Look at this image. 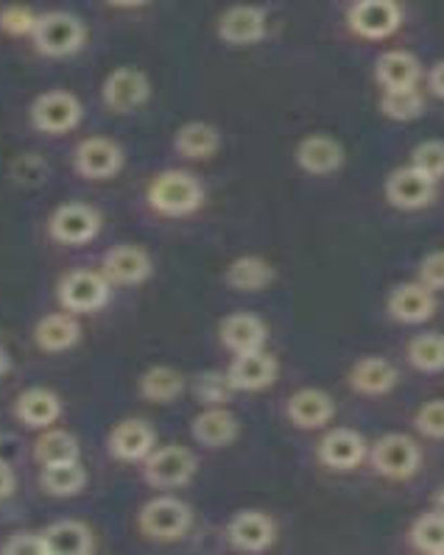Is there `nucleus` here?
Here are the masks:
<instances>
[{
    "label": "nucleus",
    "instance_id": "obj_47",
    "mask_svg": "<svg viewBox=\"0 0 444 555\" xmlns=\"http://www.w3.org/2000/svg\"><path fill=\"white\" fill-rule=\"evenodd\" d=\"M436 505H439V511H444V489H439V494H436Z\"/></svg>",
    "mask_w": 444,
    "mask_h": 555
},
{
    "label": "nucleus",
    "instance_id": "obj_2",
    "mask_svg": "<svg viewBox=\"0 0 444 555\" xmlns=\"http://www.w3.org/2000/svg\"><path fill=\"white\" fill-rule=\"evenodd\" d=\"M37 51L46 56H71V53L81 51L87 42V26L67 12H48L37 17V26L31 34Z\"/></svg>",
    "mask_w": 444,
    "mask_h": 555
},
{
    "label": "nucleus",
    "instance_id": "obj_33",
    "mask_svg": "<svg viewBox=\"0 0 444 555\" xmlns=\"http://www.w3.org/2000/svg\"><path fill=\"white\" fill-rule=\"evenodd\" d=\"M87 486V472L79 461L42 466V489L53 496H73Z\"/></svg>",
    "mask_w": 444,
    "mask_h": 555
},
{
    "label": "nucleus",
    "instance_id": "obj_39",
    "mask_svg": "<svg viewBox=\"0 0 444 555\" xmlns=\"http://www.w3.org/2000/svg\"><path fill=\"white\" fill-rule=\"evenodd\" d=\"M414 425L422 436L444 438V399H431L414 416Z\"/></svg>",
    "mask_w": 444,
    "mask_h": 555
},
{
    "label": "nucleus",
    "instance_id": "obj_5",
    "mask_svg": "<svg viewBox=\"0 0 444 555\" xmlns=\"http://www.w3.org/2000/svg\"><path fill=\"white\" fill-rule=\"evenodd\" d=\"M81 101L65 90L42 92L40 99L31 104V124L34 129L46 131V134H65L81 124Z\"/></svg>",
    "mask_w": 444,
    "mask_h": 555
},
{
    "label": "nucleus",
    "instance_id": "obj_15",
    "mask_svg": "<svg viewBox=\"0 0 444 555\" xmlns=\"http://www.w3.org/2000/svg\"><path fill=\"white\" fill-rule=\"evenodd\" d=\"M277 372H280L277 358H271L268 352L257 349V352L236 354L227 377L236 391H263V388H268L275 383Z\"/></svg>",
    "mask_w": 444,
    "mask_h": 555
},
{
    "label": "nucleus",
    "instance_id": "obj_13",
    "mask_svg": "<svg viewBox=\"0 0 444 555\" xmlns=\"http://www.w3.org/2000/svg\"><path fill=\"white\" fill-rule=\"evenodd\" d=\"M73 163L85 179H110L124 165V151L118 143L106 138H90L76 149Z\"/></svg>",
    "mask_w": 444,
    "mask_h": 555
},
{
    "label": "nucleus",
    "instance_id": "obj_8",
    "mask_svg": "<svg viewBox=\"0 0 444 555\" xmlns=\"http://www.w3.org/2000/svg\"><path fill=\"white\" fill-rule=\"evenodd\" d=\"M403 23L397 0H355L350 9V28L364 40H385Z\"/></svg>",
    "mask_w": 444,
    "mask_h": 555
},
{
    "label": "nucleus",
    "instance_id": "obj_32",
    "mask_svg": "<svg viewBox=\"0 0 444 555\" xmlns=\"http://www.w3.org/2000/svg\"><path fill=\"white\" fill-rule=\"evenodd\" d=\"M34 457L42 466L71 464V461H79V441L67 430H46L34 444Z\"/></svg>",
    "mask_w": 444,
    "mask_h": 555
},
{
    "label": "nucleus",
    "instance_id": "obj_29",
    "mask_svg": "<svg viewBox=\"0 0 444 555\" xmlns=\"http://www.w3.org/2000/svg\"><path fill=\"white\" fill-rule=\"evenodd\" d=\"M224 280H227V285L232 291L255 294V291H263L271 285L275 268L268 266L266 260H261V257H241V260H236L227 268Z\"/></svg>",
    "mask_w": 444,
    "mask_h": 555
},
{
    "label": "nucleus",
    "instance_id": "obj_31",
    "mask_svg": "<svg viewBox=\"0 0 444 555\" xmlns=\"http://www.w3.org/2000/svg\"><path fill=\"white\" fill-rule=\"evenodd\" d=\"M182 391H185V377L177 372V369L154 366L140 377V393H143L149 402H157V405L174 402Z\"/></svg>",
    "mask_w": 444,
    "mask_h": 555
},
{
    "label": "nucleus",
    "instance_id": "obj_24",
    "mask_svg": "<svg viewBox=\"0 0 444 555\" xmlns=\"http://www.w3.org/2000/svg\"><path fill=\"white\" fill-rule=\"evenodd\" d=\"M14 413L26 427L34 430H48V427L62 416L60 397L48 388H28L14 402Z\"/></svg>",
    "mask_w": 444,
    "mask_h": 555
},
{
    "label": "nucleus",
    "instance_id": "obj_20",
    "mask_svg": "<svg viewBox=\"0 0 444 555\" xmlns=\"http://www.w3.org/2000/svg\"><path fill=\"white\" fill-rule=\"evenodd\" d=\"M154 430L143 418H126L110 433V452L118 461H145L154 452Z\"/></svg>",
    "mask_w": 444,
    "mask_h": 555
},
{
    "label": "nucleus",
    "instance_id": "obj_45",
    "mask_svg": "<svg viewBox=\"0 0 444 555\" xmlns=\"http://www.w3.org/2000/svg\"><path fill=\"white\" fill-rule=\"evenodd\" d=\"M9 369H12V358H9L7 349L0 347V377H3V374H9Z\"/></svg>",
    "mask_w": 444,
    "mask_h": 555
},
{
    "label": "nucleus",
    "instance_id": "obj_40",
    "mask_svg": "<svg viewBox=\"0 0 444 555\" xmlns=\"http://www.w3.org/2000/svg\"><path fill=\"white\" fill-rule=\"evenodd\" d=\"M37 17L28 7H7L0 12V31L12 34V37H23V34H34Z\"/></svg>",
    "mask_w": 444,
    "mask_h": 555
},
{
    "label": "nucleus",
    "instance_id": "obj_41",
    "mask_svg": "<svg viewBox=\"0 0 444 555\" xmlns=\"http://www.w3.org/2000/svg\"><path fill=\"white\" fill-rule=\"evenodd\" d=\"M0 553L7 555H48L46 553V535L23 530V533L9 535V542L0 547Z\"/></svg>",
    "mask_w": 444,
    "mask_h": 555
},
{
    "label": "nucleus",
    "instance_id": "obj_37",
    "mask_svg": "<svg viewBox=\"0 0 444 555\" xmlns=\"http://www.w3.org/2000/svg\"><path fill=\"white\" fill-rule=\"evenodd\" d=\"M232 383H229L227 374H216V372H204L202 377L196 379V397L202 399L204 405H224L229 397H232Z\"/></svg>",
    "mask_w": 444,
    "mask_h": 555
},
{
    "label": "nucleus",
    "instance_id": "obj_7",
    "mask_svg": "<svg viewBox=\"0 0 444 555\" xmlns=\"http://www.w3.org/2000/svg\"><path fill=\"white\" fill-rule=\"evenodd\" d=\"M196 455L188 447L168 444L145 457V480L157 489H179L196 475Z\"/></svg>",
    "mask_w": 444,
    "mask_h": 555
},
{
    "label": "nucleus",
    "instance_id": "obj_12",
    "mask_svg": "<svg viewBox=\"0 0 444 555\" xmlns=\"http://www.w3.org/2000/svg\"><path fill=\"white\" fill-rule=\"evenodd\" d=\"M229 544L243 553H261V550L271 547L277 539L275 519L263 511H241L232 516V522L227 528Z\"/></svg>",
    "mask_w": 444,
    "mask_h": 555
},
{
    "label": "nucleus",
    "instance_id": "obj_28",
    "mask_svg": "<svg viewBox=\"0 0 444 555\" xmlns=\"http://www.w3.org/2000/svg\"><path fill=\"white\" fill-rule=\"evenodd\" d=\"M81 338L79 321L67 313H53L37 324L34 330V340L37 347L46 349V352H65V349L76 347Z\"/></svg>",
    "mask_w": 444,
    "mask_h": 555
},
{
    "label": "nucleus",
    "instance_id": "obj_14",
    "mask_svg": "<svg viewBox=\"0 0 444 555\" xmlns=\"http://www.w3.org/2000/svg\"><path fill=\"white\" fill-rule=\"evenodd\" d=\"M286 413L291 425L300 430H316V427L330 425V418L335 416V402L330 393L319 391V388H302L288 397Z\"/></svg>",
    "mask_w": 444,
    "mask_h": 555
},
{
    "label": "nucleus",
    "instance_id": "obj_46",
    "mask_svg": "<svg viewBox=\"0 0 444 555\" xmlns=\"http://www.w3.org/2000/svg\"><path fill=\"white\" fill-rule=\"evenodd\" d=\"M112 7H124V9H129V7H140V3H145V0H110Z\"/></svg>",
    "mask_w": 444,
    "mask_h": 555
},
{
    "label": "nucleus",
    "instance_id": "obj_23",
    "mask_svg": "<svg viewBox=\"0 0 444 555\" xmlns=\"http://www.w3.org/2000/svg\"><path fill=\"white\" fill-rule=\"evenodd\" d=\"M399 372L394 369L392 360L385 358H360L353 369H350V386L364 397H380L389 393L397 386Z\"/></svg>",
    "mask_w": 444,
    "mask_h": 555
},
{
    "label": "nucleus",
    "instance_id": "obj_1",
    "mask_svg": "<svg viewBox=\"0 0 444 555\" xmlns=\"http://www.w3.org/2000/svg\"><path fill=\"white\" fill-rule=\"evenodd\" d=\"M204 202V190L196 177L185 170H165L149 188V204L168 218L190 216Z\"/></svg>",
    "mask_w": 444,
    "mask_h": 555
},
{
    "label": "nucleus",
    "instance_id": "obj_10",
    "mask_svg": "<svg viewBox=\"0 0 444 555\" xmlns=\"http://www.w3.org/2000/svg\"><path fill=\"white\" fill-rule=\"evenodd\" d=\"M51 237L65 246H81L99 235L101 216L87 204H65L51 216Z\"/></svg>",
    "mask_w": 444,
    "mask_h": 555
},
{
    "label": "nucleus",
    "instance_id": "obj_9",
    "mask_svg": "<svg viewBox=\"0 0 444 555\" xmlns=\"http://www.w3.org/2000/svg\"><path fill=\"white\" fill-rule=\"evenodd\" d=\"M104 104L110 106L112 112H118V115H129V112L140 109V106L149 101L151 95V85L149 76L138 67H118V70H112L104 81Z\"/></svg>",
    "mask_w": 444,
    "mask_h": 555
},
{
    "label": "nucleus",
    "instance_id": "obj_11",
    "mask_svg": "<svg viewBox=\"0 0 444 555\" xmlns=\"http://www.w3.org/2000/svg\"><path fill=\"white\" fill-rule=\"evenodd\" d=\"M436 196V179L424 177L414 165L394 170L385 182V198L397 209H422Z\"/></svg>",
    "mask_w": 444,
    "mask_h": 555
},
{
    "label": "nucleus",
    "instance_id": "obj_27",
    "mask_svg": "<svg viewBox=\"0 0 444 555\" xmlns=\"http://www.w3.org/2000/svg\"><path fill=\"white\" fill-rule=\"evenodd\" d=\"M48 555H87L92 553V530L76 519H62L42 530Z\"/></svg>",
    "mask_w": 444,
    "mask_h": 555
},
{
    "label": "nucleus",
    "instance_id": "obj_22",
    "mask_svg": "<svg viewBox=\"0 0 444 555\" xmlns=\"http://www.w3.org/2000/svg\"><path fill=\"white\" fill-rule=\"evenodd\" d=\"M268 330L257 315L232 313L221 321V340L232 354H246L263 349Z\"/></svg>",
    "mask_w": 444,
    "mask_h": 555
},
{
    "label": "nucleus",
    "instance_id": "obj_17",
    "mask_svg": "<svg viewBox=\"0 0 444 555\" xmlns=\"http://www.w3.org/2000/svg\"><path fill=\"white\" fill-rule=\"evenodd\" d=\"M101 274L112 285H140L151 276V257L140 246H115L104 255Z\"/></svg>",
    "mask_w": 444,
    "mask_h": 555
},
{
    "label": "nucleus",
    "instance_id": "obj_35",
    "mask_svg": "<svg viewBox=\"0 0 444 555\" xmlns=\"http://www.w3.org/2000/svg\"><path fill=\"white\" fill-rule=\"evenodd\" d=\"M411 544L419 553L444 555V511H428L411 525Z\"/></svg>",
    "mask_w": 444,
    "mask_h": 555
},
{
    "label": "nucleus",
    "instance_id": "obj_30",
    "mask_svg": "<svg viewBox=\"0 0 444 555\" xmlns=\"http://www.w3.org/2000/svg\"><path fill=\"white\" fill-rule=\"evenodd\" d=\"M174 145L182 157L188 159H207L213 157L221 145V138H218V129L210 124H185L182 129L177 131L174 138Z\"/></svg>",
    "mask_w": 444,
    "mask_h": 555
},
{
    "label": "nucleus",
    "instance_id": "obj_26",
    "mask_svg": "<svg viewBox=\"0 0 444 555\" xmlns=\"http://www.w3.org/2000/svg\"><path fill=\"white\" fill-rule=\"evenodd\" d=\"M375 76L383 90H408L417 87L422 67H419L417 56L408 51H385L375 65Z\"/></svg>",
    "mask_w": 444,
    "mask_h": 555
},
{
    "label": "nucleus",
    "instance_id": "obj_18",
    "mask_svg": "<svg viewBox=\"0 0 444 555\" xmlns=\"http://www.w3.org/2000/svg\"><path fill=\"white\" fill-rule=\"evenodd\" d=\"M366 457V441L360 433L350 430V427H339L330 430L319 444V461L335 472L355 469Z\"/></svg>",
    "mask_w": 444,
    "mask_h": 555
},
{
    "label": "nucleus",
    "instance_id": "obj_6",
    "mask_svg": "<svg viewBox=\"0 0 444 555\" xmlns=\"http://www.w3.org/2000/svg\"><path fill=\"white\" fill-rule=\"evenodd\" d=\"M110 285L101 271H71L65 280L60 282V301L62 308L71 310V313H92V310H101L110 301Z\"/></svg>",
    "mask_w": 444,
    "mask_h": 555
},
{
    "label": "nucleus",
    "instance_id": "obj_21",
    "mask_svg": "<svg viewBox=\"0 0 444 555\" xmlns=\"http://www.w3.org/2000/svg\"><path fill=\"white\" fill-rule=\"evenodd\" d=\"M341 163H344V149L339 140L327 138V134H310L296 145V165L307 173L325 177V173L339 170Z\"/></svg>",
    "mask_w": 444,
    "mask_h": 555
},
{
    "label": "nucleus",
    "instance_id": "obj_43",
    "mask_svg": "<svg viewBox=\"0 0 444 555\" xmlns=\"http://www.w3.org/2000/svg\"><path fill=\"white\" fill-rule=\"evenodd\" d=\"M14 486H17V480H14V469L3 461V457H0V500L12 496Z\"/></svg>",
    "mask_w": 444,
    "mask_h": 555
},
{
    "label": "nucleus",
    "instance_id": "obj_19",
    "mask_svg": "<svg viewBox=\"0 0 444 555\" xmlns=\"http://www.w3.org/2000/svg\"><path fill=\"white\" fill-rule=\"evenodd\" d=\"M218 37L229 46H252L266 37V12L257 7H232L218 21Z\"/></svg>",
    "mask_w": 444,
    "mask_h": 555
},
{
    "label": "nucleus",
    "instance_id": "obj_3",
    "mask_svg": "<svg viewBox=\"0 0 444 555\" xmlns=\"http://www.w3.org/2000/svg\"><path fill=\"white\" fill-rule=\"evenodd\" d=\"M193 514L177 496H157L140 511V530L154 542H177L188 533Z\"/></svg>",
    "mask_w": 444,
    "mask_h": 555
},
{
    "label": "nucleus",
    "instance_id": "obj_16",
    "mask_svg": "<svg viewBox=\"0 0 444 555\" xmlns=\"http://www.w3.org/2000/svg\"><path fill=\"white\" fill-rule=\"evenodd\" d=\"M436 310V296L422 282H405L389 296V313L399 324H422Z\"/></svg>",
    "mask_w": 444,
    "mask_h": 555
},
{
    "label": "nucleus",
    "instance_id": "obj_44",
    "mask_svg": "<svg viewBox=\"0 0 444 555\" xmlns=\"http://www.w3.org/2000/svg\"><path fill=\"white\" fill-rule=\"evenodd\" d=\"M428 85H431V90L436 92L439 99H444V62H439L436 67L431 70V79H428Z\"/></svg>",
    "mask_w": 444,
    "mask_h": 555
},
{
    "label": "nucleus",
    "instance_id": "obj_36",
    "mask_svg": "<svg viewBox=\"0 0 444 555\" xmlns=\"http://www.w3.org/2000/svg\"><path fill=\"white\" fill-rule=\"evenodd\" d=\"M380 109H383L385 118L392 120H414L422 115L424 101L417 92V87H408V90H383Z\"/></svg>",
    "mask_w": 444,
    "mask_h": 555
},
{
    "label": "nucleus",
    "instance_id": "obj_34",
    "mask_svg": "<svg viewBox=\"0 0 444 555\" xmlns=\"http://www.w3.org/2000/svg\"><path fill=\"white\" fill-rule=\"evenodd\" d=\"M408 360L419 372H444V335L442 333H422L408 344Z\"/></svg>",
    "mask_w": 444,
    "mask_h": 555
},
{
    "label": "nucleus",
    "instance_id": "obj_38",
    "mask_svg": "<svg viewBox=\"0 0 444 555\" xmlns=\"http://www.w3.org/2000/svg\"><path fill=\"white\" fill-rule=\"evenodd\" d=\"M411 165L422 170L424 177L442 179L444 177V143L442 140H428V143L417 145L411 154Z\"/></svg>",
    "mask_w": 444,
    "mask_h": 555
},
{
    "label": "nucleus",
    "instance_id": "obj_25",
    "mask_svg": "<svg viewBox=\"0 0 444 555\" xmlns=\"http://www.w3.org/2000/svg\"><path fill=\"white\" fill-rule=\"evenodd\" d=\"M238 418L221 405H213L193 418V438L210 450H221L238 438Z\"/></svg>",
    "mask_w": 444,
    "mask_h": 555
},
{
    "label": "nucleus",
    "instance_id": "obj_42",
    "mask_svg": "<svg viewBox=\"0 0 444 555\" xmlns=\"http://www.w3.org/2000/svg\"><path fill=\"white\" fill-rule=\"evenodd\" d=\"M419 280L431 291L444 288V251H433V255L424 257L422 266H419Z\"/></svg>",
    "mask_w": 444,
    "mask_h": 555
},
{
    "label": "nucleus",
    "instance_id": "obj_4",
    "mask_svg": "<svg viewBox=\"0 0 444 555\" xmlns=\"http://www.w3.org/2000/svg\"><path fill=\"white\" fill-rule=\"evenodd\" d=\"M419 464H422V452H419L417 441L403 433H389L372 447L375 472L389 480H408L417 475Z\"/></svg>",
    "mask_w": 444,
    "mask_h": 555
}]
</instances>
